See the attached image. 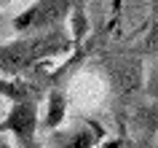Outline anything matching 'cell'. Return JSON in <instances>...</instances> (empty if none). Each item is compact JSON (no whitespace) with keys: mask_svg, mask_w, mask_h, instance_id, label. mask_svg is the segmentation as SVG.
<instances>
[{"mask_svg":"<svg viewBox=\"0 0 158 148\" xmlns=\"http://www.w3.org/2000/svg\"><path fill=\"white\" fill-rule=\"evenodd\" d=\"M43 35H27L14 43H3L0 46V73L11 75V78H22V75L38 73V67L51 57H59L70 51L73 38L64 33V27H51L40 30Z\"/></svg>","mask_w":158,"mask_h":148,"instance_id":"cell-1","label":"cell"},{"mask_svg":"<svg viewBox=\"0 0 158 148\" xmlns=\"http://www.w3.org/2000/svg\"><path fill=\"white\" fill-rule=\"evenodd\" d=\"M8 3H11V0H0V6H8Z\"/></svg>","mask_w":158,"mask_h":148,"instance_id":"cell-6","label":"cell"},{"mask_svg":"<svg viewBox=\"0 0 158 148\" xmlns=\"http://www.w3.org/2000/svg\"><path fill=\"white\" fill-rule=\"evenodd\" d=\"M153 43L158 46V35H153ZM150 92L158 97V54H156V59H153V73H150Z\"/></svg>","mask_w":158,"mask_h":148,"instance_id":"cell-4","label":"cell"},{"mask_svg":"<svg viewBox=\"0 0 158 148\" xmlns=\"http://www.w3.org/2000/svg\"><path fill=\"white\" fill-rule=\"evenodd\" d=\"M99 137H102V129H97L91 121L81 124V127H73V129H67V132L51 129L54 148H94Z\"/></svg>","mask_w":158,"mask_h":148,"instance_id":"cell-3","label":"cell"},{"mask_svg":"<svg viewBox=\"0 0 158 148\" xmlns=\"http://www.w3.org/2000/svg\"><path fill=\"white\" fill-rule=\"evenodd\" d=\"M75 6H78L75 0H35L27 11H22L14 19V30L16 33H32V30L62 27V22Z\"/></svg>","mask_w":158,"mask_h":148,"instance_id":"cell-2","label":"cell"},{"mask_svg":"<svg viewBox=\"0 0 158 148\" xmlns=\"http://www.w3.org/2000/svg\"><path fill=\"white\" fill-rule=\"evenodd\" d=\"M0 148H11V143H8L6 137H0Z\"/></svg>","mask_w":158,"mask_h":148,"instance_id":"cell-5","label":"cell"}]
</instances>
